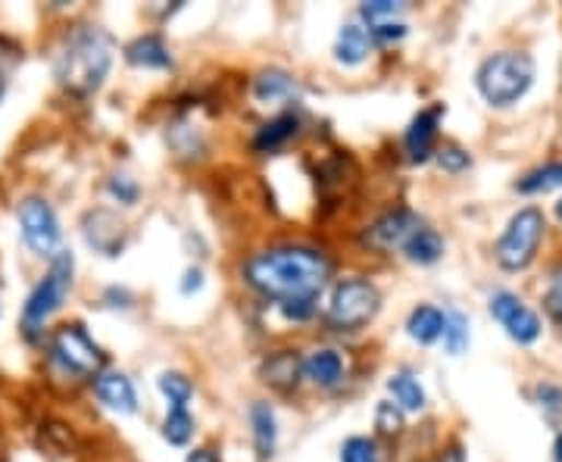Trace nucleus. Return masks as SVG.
<instances>
[{
	"label": "nucleus",
	"mask_w": 562,
	"mask_h": 462,
	"mask_svg": "<svg viewBox=\"0 0 562 462\" xmlns=\"http://www.w3.org/2000/svg\"><path fill=\"white\" fill-rule=\"evenodd\" d=\"M491 316L506 329V334L516 344H535L541 337V319H538V312L528 307L522 297H516L513 291H497L491 297Z\"/></svg>",
	"instance_id": "obj_9"
},
{
	"label": "nucleus",
	"mask_w": 562,
	"mask_h": 462,
	"mask_svg": "<svg viewBox=\"0 0 562 462\" xmlns=\"http://www.w3.org/2000/svg\"><path fill=\"white\" fill-rule=\"evenodd\" d=\"M109 194L119 198L122 203H134L138 200V185L129 176H113L109 178Z\"/></svg>",
	"instance_id": "obj_33"
},
{
	"label": "nucleus",
	"mask_w": 562,
	"mask_h": 462,
	"mask_svg": "<svg viewBox=\"0 0 562 462\" xmlns=\"http://www.w3.org/2000/svg\"><path fill=\"white\" fill-rule=\"evenodd\" d=\"M126 60L131 67L144 69H169L173 67V57H169V47L163 45L160 35H141L126 47Z\"/></svg>",
	"instance_id": "obj_16"
},
{
	"label": "nucleus",
	"mask_w": 562,
	"mask_h": 462,
	"mask_svg": "<svg viewBox=\"0 0 562 462\" xmlns=\"http://www.w3.org/2000/svg\"><path fill=\"white\" fill-rule=\"evenodd\" d=\"M437 166L447 169V173H463L469 166V154L459 151V147H441L437 151Z\"/></svg>",
	"instance_id": "obj_32"
},
{
	"label": "nucleus",
	"mask_w": 562,
	"mask_h": 462,
	"mask_svg": "<svg viewBox=\"0 0 562 462\" xmlns=\"http://www.w3.org/2000/svg\"><path fill=\"white\" fill-rule=\"evenodd\" d=\"M163 438L169 440L173 447H185L188 440L195 438V418L188 410H169L166 422H163Z\"/></svg>",
	"instance_id": "obj_27"
},
{
	"label": "nucleus",
	"mask_w": 562,
	"mask_h": 462,
	"mask_svg": "<svg viewBox=\"0 0 562 462\" xmlns=\"http://www.w3.org/2000/svg\"><path fill=\"white\" fill-rule=\"evenodd\" d=\"M341 462H382L378 443L372 438H347L341 443Z\"/></svg>",
	"instance_id": "obj_29"
},
{
	"label": "nucleus",
	"mask_w": 562,
	"mask_h": 462,
	"mask_svg": "<svg viewBox=\"0 0 562 462\" xmlns=\"http://www.w3.org/2000/svg\"><path fill=\"white\" fill-rule=\"evenodd\" d=\"M250 425H254V447H257V457L269 460L276 453V440H279V422L269 403H254L250 406Z\"/></svg>",
	"instance_id": "obj_17"
},
{
	"label": "nucleus",
	"mask_w": 562,
	"mask_h": 462,
	"mask_svg": "<svg viewBox=\"0 0 562 462\" xmlns=\"http://www.w3.org/2000/svg\"><path fill=\"white\" fill-rule=\"evenodd\" d=\"M0 94H3V79H0Z\"/></svg>",
	"instance_id": "obj_41"
},
{
	"label": "nucleus",
	"mask_w": 562,
	"mask_h": 462,
	"mask_svg": "<svg viewBox=\"0 0 562 462\" xmlns=\"http://www.w3.org/2000/svg\"><path fill=\"white\" fill-rule=\"evenodd\" d=\"M368 47H372V35L363 25H344L338 32V42H335V57L344 67H356L368 57Z\"/></svg>",
	"instance_id": "obj_19"
},
{
	"label": "nucleus",
	"mask_w": 562,
	"mask_h": 462,
	"mask_svg": "<svg viewBox=\"0 0 562 462\" xmlns=\"http://www.w3.org/2000/svg\"><path fill=\"white\" fill-rule=\"evenodd\" d=\"M368 35H372V38H378V42H385V45H390V42H400V38L407 35V25L403 23L378 25V28H372Z\"/></svg>",
	"instance_id": "obj_35"
},
{
	"label": "nucleus",
	"mask_w": 562,
	"mask_h": 462,
	"mask_svg": "<svg viewBox=\"0 0 562 462\" xmlns=\"http://www.w3.org/2000/svg\"><path fill=\"white\" fill-rule=\"evenodd\" d=\"M262 381L272 384L276 391H294L301 384L303 375V359L294 351H279L272 353L266 363H262Z\"/></svg>",
	"instance_id": "obj_14"
},
{
	"label": "nucleus",
	"mask_w": 562,
	"mask_h": 462,
	"mask_svg": "<svg viewBox=\"0 0 562 462\" xmlns=\"http://www.w3.org/2000/svg\"><path fill=\"white\" fill-rule=\"evenodd\" d=\"M160 391L169 400V410H188V400L195 394L191 381L182 372H163L160 375Z\"/></svg>",
	"instance_id": "obj_26"
},
{
	"label": "nucleus",
	"mask_w": 562,
	"mask_h": 462,
	"mask_svg": "<svg viewBox=\"0 0 562 462\" xmlns=\"http://www.w3.org/2000/svg\"><path fill=\"white\" fill-rule=\"evenodd\" d=\"M297 94V82L284 72V69H269V72H260V79L254 82V97L260 104H279V100H288Z\"/></svg>",
	"instance_id": "obj_20"
},
{
	"label": "nucleus",
	"mask_w": 562,
	"mask_h": 462,
	"mask_svg": "<svg viewBox=\"0 0 562 462\" xmlns=\"http://www.w3.org/2000/svg\"><path fill=\"white\" fill-rule=\"evenodd\" d=\"M441 337H444L447 353L459 356V353L469 347V319L463 312H456V309H447L444 312V334Z\"/></svg>",
	"instance_id": "obj_25"
},
{
	"label": "nucleus",
	"mask_w": 562,
	"mask_h": 462,
	"mask_svg": "<svg viewBox=\"0 0 562 462\" xmlns=\"http://www.w3.org/2000/svg\"><path fill=\"white\" fill-rule=\"evenodd\" d=\"M85 241L104 253V257H116L126 244V225L119 216H113L109 210H91L85 216Z\"/></svg>",
	"instance_id": "obj_11"
},
{
	"label": "nucleus",
	"mask_w": 562,
	"mask_h": 462,
	"mask_svg": "<svg viewBox=\"0 0 562 462\" xmlns=\"http://www.w3.org/2000/svg\"><path fill=\"white\" fill-rule=\"evenodd\" d=\"M543 309L557 322H562V265L553 269V275H550V285H547V294H543Z\"/></svg>",
	"instance_id": "obj_31"
},
{
	"label": "nucleus",
	"mask_w": 562,
	"mask_h": 462,
	"mask_svg": "<svg viewBox=\"0 0 562 462\" xmlns=\"http://www.w3.org/2000/svg\"><path fill=\"white\" fill-rule=\"evenodd\" d=\"M297 132H301V119H297L294 112H281L272 122L262 126L260 134L254 138V147H257L260 154H272V151L284 147Z\"/></svg>",
	"instance_id": "obj_18"
},
{
	"label": "nucleus",
	"mask_w": 562,
	"mask_h": 462,
	"mask_svg": "<svg viewBox=\"0 0 562 462\" xmlns=\"http://www.w3.org/2000/svg\"><path fill=\"white\" fill-rule=\"evenodd\" d=\"M200 287H203V272L200 269H188L185 282H182V294H191V291H200Z\"/></svg>",
	"instance_id": "obj_36"
},
{
	"label": "nucleus",
	"mask_w": 562,
	"mask_h": 462,
	"mask_svg": "<svg viewBox=\"0 0 562 462\" xmlns=\"http://www.w3.org/2000/svg\"><path fill=\"white\" fill-rule=\"evenodd\" d=\"M403 253H407L410 263L432 265L444 257V241H441V235H437L434 228H419L410 241H407Z\"/></svg>",
	"instance_id": "obj_22"
},
{
	"label": "nucleus",
	"mask_w": 562,
	"mask_h": 462,
	"mask_svg": "<svg viewBox=\"0 0 562 462\" xmlns=\"http://www.w3.org/2000/svg\"><path fill=\"white\" fill-rule=\"evenodd\" d=\"M375 428H378V435H385V438H394V435H400L403 431V410L397 406V403H378L375 406Z\"/></svg>",
	"instance_id": "obj_30"
},
{
	"label": "nucleus",
	"mask_w": 562,
	"mask_h": 462,
	"mask_svg": "<svg viewBox=\"0 0 562 462\" xmlns=\"http://www.w3.org/2000/svg\"><path fill=\"white\" fill-rule=\"evenodd\" d=\"M185 462H219L216 460V453L213 450H207V447H197V450H191L188 453V460Z\"/></svg>",
	"instance_id": "obj_37"
},
{
	"label": "nucleus",
	"mask_w": 562,
	"mask_h": 462,
	"mask_svg": "<svg viewBox=\"0 0 562 462\" xmlns=\"http://www.w3.org/2000/svg\"><path fill=\"white\" fill-rule=\"evenodd\" d=\"M50 359L75 378H91L104 369V351L91 341L82 325H63L50 337Z\"/></svg>",
	"instance_id": "obj_7"
},
{
	"label": "nucleus",
	"mask_w": 562,
	"mask_h": 462,
	"mask_svg": "<svg viewBox=\"0 0 562 462\" xmlns=\"http://www.w3.org/2000/svg\"><path fill=\"white\" fill-rule=\"evenodd\" d=\"M72 265L75 263H72V253L69 250H60L54 257L50 272L35 285V291L25 300V309H22V329H25V334H35L57 309L63 307L66 294L72 287Z\"/></svg>",
	"instance_id": "obj_5"
},
{
	"label": "nucleus",
	"mask_w": 562,
	"mask_h": 462,
	"mask_svg": "<svg viewBox=\"0 0 562 462\" xmlns=\"http://www.w3.org/2000/svg\"><path fill=\"white\" fill-rule=\"evenodd\" d=\"M244 279L281 309L316 307V297L331 279V260L316 247H272L244 263Z\"/></svg>",
	"instance_id": "obj_1"
},
{
	"label": "nucleus",
	"mask_w": 562,
	"mask_h": 462,
	"mask_svg": "<svg viewBox=\"0 0 562 462\" xmlns=\"http://www.w3.org/2000/svg\"><path fill=\"white\" fill-rule=\"evenodd\" d=\"M562 185V159L557 163H547L541 169H535V173H528L525 178H519V188L522 194H543V191H553V188H560Z\"/></svg>",
	"instance_id": "obj_24"
},
{
	"label": "nucleus",
	"mask_w": 562,
	"mask_h": 462,
	"mask_svg": "<svg viewBox=\"0 0 562 462\" xmlns=\"http://www.w3.org/2000/svg\"><path fill=\"white\" fill-rule=\"evenodd\" d=\"M419 228H425V225H422V220L412 210H394V213H385L382 220H375L368 225L363 241L372 250H394V247H407V241Z\"/></svg>",
	"instance_id": "obj_10"
},
{
	"label": "nucleus",
	"mask_w": 562,
	"mask_h": 462,
	"mask_svg": "<svg viewBox=\"0 0 562 462\" xmlns=\"http://www.w3.org/2000/svg\"><path fill=\"white\" fill-rule=\"evenodd\" d=\"M303 375L319 388H335L341 381V375H344V359H341V353L331 351V347L313 351L303 359Z\"/></svg>",
	"instance_id": "obj_15"
},
{
	"label": "nucleus",
	"mask_w": 562,
	"mask_h": 462,
	"mask_svg": "<svg viewBox=\"0 0 562 462\" xmlns=\"http://www.w3.org/2000/svg\"><path fill=\"white\" fill-rule=\"evenodd\" d=\"M363 20L368 23V32L378 28V25L400 23V13H403V3H394V0H368L360 7Z\"/></svg>",
	"instance_id": "obj_28"
},
{
	"label": "nucleus",
	"mask_w": 562,
	"mask_h": 462,
	"mask_svg": "<svg viewBox=\"0 0 562 462\" xmlns=\"http://www.w3.org/2000/svg\"><path fill=\"white\" fill-rule=\"evenodd\" d=\"M535 394H538V400H541L543 410H550V413H560L562 410V388H557V384L541 381V384L535 388Z\"/></svg>",
	"instance_id": "obj_34"
},
{
	"label": "nucleus",
	"mask_w": 562,
	"mask_h": 462,
	"mask_svg": "<svg viewBox=\"0 0 562 462\" xmlns=\"http://www.w3.org/2000/svg\"><path fill=\"white\" fill-rule=\"evenodd\" d=\"M378 309H382L378 287L366 279H344L328 300L325 322L335 331H360L378 316Z\"/></svg>",
	"instance_id": "obj_4"
},
{
	"label": "nucleus",
	"mask_w": 562,
	"mask_h": 462,
	"mask_svg": "<svg viewBox=\"0 0 562 462\" xmlns=\"http://www.w3.org/2000/svg\"><path fill=\"white\" fill-rule=\"evenodd\" d=\"M109 67H113V42L97 25H75L54 57V75L72 94H91L101 88Z\"/></svg>",
	"instance_id": "obj_2"
},
{
	"label": "nucleus",
	"mask_w": 562,
	"mask_h": 462,
	"mask_svg": "<svg viewBox=\"0 0 562 462\" xmlns=\"http://www.w3.org/2000/svg\"><path fill=\"white\" fill-rule=\"evenodd\" d=\"M437 462H466V460H463V450H459V447H450V450H444V453L437 457Z\"/></svg>",
	"instance_id": "obj_38"
},
{
	"label": "nucleus",
	"mask_w": 562,
	"mask_h": 462,
	"mask_svg": "<svg viewBox=\"0 0 562 462\" xmlns=\"http://www.w3.org/2000/svg\"><path fill=\"white\" fill-rule=\"evenodd\" d=\"M478 91L488 104L494 107H510L535 82V60L522 50H500L494 57H488L478 67Z\"/></svg>",
	"instance_id": "obj_3"
},
{
	"label": "nucleus",
	"mask_w": 562,
	"mask_h": 462,
	"mask_svg": "<svg viewBox=\"0 0 562 462\" xmlns=\"http://www.w3.org/2000/svg\"><path fill=\"white\" fill-rule=\"evenodd\" d=\"M388 391L403 413H422L425 410V391H422V384L410 372L394 375L388 381Z\"/></svg>",
	"instance_id": "obj_23"
},
{
	"label": "nucleus",
	"mask_w": 562,
	"mask_h": 462,
	"mask_svg": "<svg viewBox=\"0 0 562 462\" xmlns=\"http://www.w3.org/2000/svg\"><path fill=\"white\" fill-rule=\"evenodd\" d=\"M407 334L419 344H432L444 334V312L437 307H415L407 322Z\"/></svg>",
	"instance_id": "obj_21"
},
{
	"label": "nucleus",
	"mask_w": 562,
	"mask_h": 462,
	"mask_svg": "<svg viewBox=\"0 0 562 462\" xmlns=\"http://www.w3.org/2000/svg\"><path fill=\"white\" fill-rule=\"evenodd\" d=\"M553 457H557V462H562V435L557 438V443H553Z\"/></svg>",
	"instance_id": "obj_39"
},
{
	"label": "nucleus",
	"mask_w": 562,
	"mask_h": 462,
	"mask_svg": "<svg viewBox=\"0 0 562 462\" xmlns=\"http://www.w3.org/2000/svg\"><path fill=\"white\" fill-rule=\"evenodd\" d=\"M557 220L562 222V200H560V203H557Z\"/></svg>",
	"instance_id": "obj_40"
},
{
	"label": "nucleus",
	"mask_w": 562,
	"mask_h": 462,
	"mask_svg": "<svg viewBox=\"0 0 562 462\" xmlns=\"http://www.w3.org/2000/svg\"><path fill=\"white\" fill-rule=\"evenodd\" d=\"M94 391L101 396V403H107L109 410L131 416L138 410V396H134V384L129 381V375L122 372H104L97 375Z\"/></svg>",
	"instance_id": "obj_13"
},
{
	"label": "nucleus",
	"mask_w": 562,
	"mask_h": 462,
	"mask_svg": "<svg viewBox=\"0 0 562 462\" xmlns=\"http://www.w3.org/2000/svg\"><path fill=\"white\" fill-rule=\"evenodd\" d=\"M441 112H444V107H429V110H422L410 122L403 144H407V154H410L412 163H425L434 154V138H437Z\"/></svg>",
	"instance_id": "obj_12"
},
{
	"label": "nucleus",
	"mask_w": 562,
	"mask_h": 462,
	"mask_svg": "<svg viewBox=\"0 0 562 462\" xmlns=\"http://www.w3.org/2000/svg\"><path fill=\"white\" fill-rule=\"evenodd\" d=\"M20 228L25 244L42 253V257H57L60 250V222L54 206L42 198H25L20 203Z\"/></svg>",
	"instance_id": "obj_8"
},
{
	"label": "nucleus",
	"mask_w": 562,
	"mask_h": 462,
	"mask_svg": "<svg viewBox=\"0 0 562 462\" xmlns=\"http://www.w3.org/2000/svg\"><path fill=\"white\" fill-rule=\"evenodd\" d=\"M543 228H547V220H543L541 210L535 206H525L519 210L506 232L500 235L497 241V263L506 269V272H522L528 265L535 263L538 257V247H541Z\"/></svg>",
	"instance_id": "obj_6"
}]
</instances>
